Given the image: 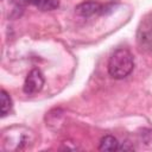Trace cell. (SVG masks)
<instances>
[{"label": "cell", "mask_w": 152, "mask_h": 152, "mask_svg": "<svg viewBox=\"0 0 152 152\" xmlns=\"http://www.w3.org/2000/svg\"><path fill=\"white\" fill-rule=\"evenodd\" d=\"M0 103H1V116H6L11 108H12V99L10 96V94L6 90H1L0 93Z\"/></svg>", "instance_id": "ba28073f"}, {"label": "cell", "mask_w": 152, "mask_h": 152, "mask_svg": "<svg viewBox=\"0 0 152 152\" xmlns=\"http://www.w3.org/2000/svg\"><path fill=\"white\" fill-rule=\"evenodd\" d=\"M75 11L81 17H90L101 11V5L95 1H84L77 5Z\"/></svg>", "instance_id": "5b68a950"}, {"label": "cell", "mask_w": 152, "mask_h": 152, "mask_svg": "<svg viewBox=\"0 0 152 152\" xmlns=\"http://www.w3.org/2000/svg\"><path fill=\"white\" fill-rule=\"evenodd\" d=\"M26 1L40 11H52L59 6L58 0H26Z\"/></svg>", "instance_id": "52a82bcc"}, {"label": "cell", "mask_w": 152, "mask_h": 152, "mask_svg": "<svg viewBox=\"0 0 152 152\" xmlns=\"http://www.w3.org/2000/svg\"><path fill=\"white\" fill-rule=\"evenodd\" d=\"M120 147V142L113 135H104L100 140L99 150L100 151H118Z\"/></svg>", "instance_id": "8992f818"}, {"label": "cell", "mask_w": 152, "mask_h": 152, "mask_svg": "<svg viewBox=\"0 0 152 152\" xmlns=\"http://www.w3.org/2000/svg\"><path fill=\"white\" fill-rule=\"evenodd\" d=\"M44 82L45 81H44V76H43L42 71L38 70V69H32L25 78L23 90L27 95L37 94L42 90V88L44 86Z\"/></svg>", "instance_id": "277c9868"}, {"label": "cell", "mask_w": 152, "mask_h": 152, "mask_svg": "<svg viewBox=\"0 0 152 152\" xmlns=\"http://www.w3.org/2000/svg\"><path fill=\"white\" fill-rule=\"evenodd\" d=\"M108 74L115 80L127 77L134 69V56L126 48L116 49L108 59Z\"/></svg>", "instance_id": "6da1fadb"}, {"label": "cell", "mask_w": 152, "mask_h": 152, "mask_svg": "<svg viewBox=\"0 0 152 152\" xmlns=\"http://www.w3.org/2000/svg\"><path fill=\"white\" fill-rule=\"evenodd\" d=\"M137 43L140 49L152 52V11L140 20L137 30Z\"/></svg>", "instance_id": "3957f363"}, {"label": "cell", "mask_w": 152, "mask_h": 152, "mask_svg": "<svg viewBox=\"0 0 152 152\" xmlns=\"http://www.w3.org/2000/svg\"><path fill=\"white\" fill-rule=\"evenodd\" d=\"M33 132L23 126H15L2 134V145L5 150H23L28 142L33 141Z\"/></svg>", "instance_id": "7a4b0ae2"}]
</instances>
